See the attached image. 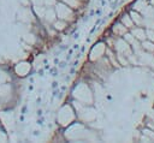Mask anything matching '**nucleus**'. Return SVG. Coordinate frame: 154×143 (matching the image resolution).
I'll list each match as a JSON object with an SVG mask.
<instances>
[{
	"mask_svg": "<svg viewBox=\"0 0 154 143\" xmlns=\"http://www.w3.org/2000/svg\"><path fill=\"white\" fill-rule=\"evenodd\" d=\"M132 32H134V35H135L134 37H136V38L140 40L141 42L144 41V40L147 38V34H146V31H144L143 28L137 26V28H135V30H132Z\"/></svg>",
	"mask_w": 154,
	"mask_h": 143,
	"instance_id": "f257e3e1",
	"label": "nucleus"
},
{
	"mask_svg": "<svg viewBox=\"0 0 154 143\" xmlns=\"http://www.w3.org/2000/svg\"><path fill=\"white\" fill-rule=\"evenodd\" d=\"M141 46H142V48H143L147 53L154 54V42H153V41H150V40H144V41H142Z\"/></svg>",
	"mask_w": 154,
	"mask_h": 143,
	"instance_id": "f03ea898",
	"label": "nucleus"
}]
</instances>
